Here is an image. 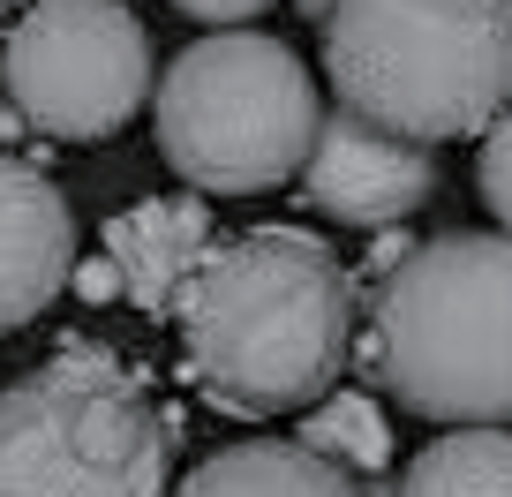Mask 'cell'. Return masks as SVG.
Wrapping results in <instances>:
<instances>
[{"label": "cell", "mask_w": 512, "mask_h": 497, "mask_svg": "<svg viewBox=\"0 0 512 497\" xmlns=\"http://www.w3.org/2000/svg\"><path fill=\"white\" fill-rule=\"evenodd\" d=\"M189 377L241 422L317 407L354 354V272L309 226L211 241L174 294Z\"/></svg>", "instance_id": "obj_1"}, {"label": "cell", "mask_w": 512, "mask_h": 497, "mask_svg": "<svg viewBox=\"0 0 512 497\" xmlns=\"http://www.w3.org/2000/svg\"><path fill=\"white\" fill-rule=\"evenodd\" d=\"M362 362L407 415L512 422V234H437L377 279Z\"/></svg>", "instance_id": "obj_2"}, {"label": "cell", "mask_w": 512, "mask_h": 497, "mask_svg": "<svg viewBox=\"0 0 512 497\" xmlns=\"http://www.w3.org/2000/svg\"><path fill=\"white\" fill-rule=\"evenodd\" d=\"M324 76L339 113L407 144L482 136L512 106V0H332Z\"/></svg>", "instance_id": "obj_3"}, {"label": "cell", "mask_w": 512, "mask_h": 497, "mask_svg": "<svg viewBox=\"0 0 512 497\" xmlns=\"http://www.w3.org/2000/svg\"><path fill=\"white\" fill-rule=\"evenodd\" d=\"M174 422L106 347H61L0 385V497H166Z\"/></svg>", "instance_id": "obj_4"}, {"label": "cell", "mask_w": 512, "mask_h": 497, "mask_svg": "<svg viewBox=\"0 0 512 497\" xmlns=\"http://www.w3.org/2000/svg\"><path fill=\"white\" fill-rule=\"evenodd\" d=\"M317 121V76L264 31H211L159 76V151L204 196H264L302 174Z\"/></svg>", "instance_id": "obj_5"}, {"label": "cell", "mask_w": 512, "mask_h": 497, "mask_svg": "<svg viewBox=\"0 0 512 497\" xmlns=\"http://www.w3.org/2000/svg\"><path fill=\"white\" fill-rule=\"evenodd\" d=\"M0 91L23 129L106 144L151 98V38L121 0H31L0 46Z\"/></svg>", "instance_id": "obj_6"}, {"label": "cell", "mask_w": 512, "mask_h": 497, "mask_svg": "<svg viewBox=\"0 0 512 497\" xmlns=\"http://www.w3.org/2000/svg\"><path fill=\"white\" fill-rule=\"evenodd\" d=\"M302 196L339 226H400L437 196V151L407 144L392 129H369L354 113H332L309 136L302 159Z\"/></svg>", "instance_id": "obj_7"}, {"label": "cell", "mask_w": 512, "mask_h": 497, "mask_svg": "<svg viewBox=\"0 0 512 497\" xmlns=\"http://www.w3.org/2000/svg\"><path fill=\"white\" fill-rule=\"evenodd\" d=\"M76 272V211L38 166L0 151V332L46 317Z\"/></svg>", "instance_id": "obj_8"}, {"label": "cell", "mask_w": 512, "mask_h": 497, "mask_svg": "<svg viewBox=\"0 0 512 497\" xmlns=\"http://www.w3.org/2000/svg\"><path fill=\"white\" fill-rule=\"evenodd\" d=\"M211 249V204L204 196H151L106 226V264L121 272V294L144 317H174L181 279Z\"/></svg>", "instance_id": "obj_9"}, {"label": "cell", "mask_w": 512, "mask_h": 497, "mask_svg": "<svg viewBox=\"0 0 512 497\" xmlns=\"http://www.w3.org/2000/svg\"><path fill=\"white\" fill-rule=\"evenodd\" d=\"M174 497H384V490H362V475L309 452L302 437H249V445H226L204 467H189Z\"/></svg>", "instance_id": "obj_10"}, {"label": "cell", "mask_w": 512, "mask_h": 497, "mask_svg": "<svg viewBox=\"0 0 512 497\" xmlns=\"http://www.w3.org/2000/svg\"><path fill=\"white\" fill-rule=\"evenodd\" d=\"M384 497H512V437L505 430H452L407 460L400 490Z\"/></svg>", "instance_id": "obj_11"}, {"label": "cell", "mask_w": 512, "mask_h": 497, "mask_svg": "<svg viewBox=\"0 0 512 497\" xmlns=\"http://www.w3.org/2000/svg\"><path fill=\"white\" fill-rule=\"evenodd\" d=\"M302 445L309 452H324V460H339L347 475H377L384 460H392V430H384V415H377V400H362V392H324L317 407H309V422H302Z\"/></svg>", "instance_id": "obj_12"}, {"label": "cell", "mask_w": 512, "mask_h": 497, "mask_svg": "<svg viewBox=\"0 0 512 497\" xmlns=\"http://www.w3.org/2000/svg\"><path fill=\"white\" fill-rule=\"evenodd\" d=\"M475 181H482V204L497 211V226L512 234V106L482 129V166H475Z\"/></svg>", "instance_id": "obj_13"}, {"label": "cell", "mask_w": 512, "mask_h": 497, "mask_svg": "<svg viewBox=\"0 0 512 497\" xmlns=\"http://www.w3.org/2000/svg\"><path fill=\"white\" fill-rule=\"evenodd\" d=\"M181 16H196V23H211V31H241L249 16H264L272 0H174Z\"/></svg>", "instance_id": "obj_14"}, {"label": "cell", "mask_w": 512, "mask_h": 497, "mask_svg": "<svg viewBox=\"0 0 512 497\" xmlns=\"http://www.w3.org/2000/svg\"><path fill=\"white\" fill-rule=\"evenodd\" d=\"M76 287L91 294V302H106V294H121V272H113V264L98 257V264H83V272H76Z\"/></svg>", "instance_id": "obj_15"}, {"label": "cell", "mask_w": 512, "mask_h": 497, "mask_svg": "<svg viewBox=\"0 0 512 497\" xmlns=\"http://www.w3.org/2000/svg\"><path fill=\"white\" fill-rule=\"evenodd\" d=\"M302 8H309V16H317V23H324V8H332V0H302Z\"/></svg>", "instance_id": "obj_16"}, {"label": "cell", "mask_w": 512, "mask_h": 497, "mask_svg": "<svg viewBox=\"0 0 512 497\" xmlns=\"http://www.w3.org/2000/svg\"><path fill=\"white\" fill-rule=\"evenodd\" d=\"M0 8H23V0H0Z\"/></svg>", "instance_id": "obj_17"}]
</instances>
